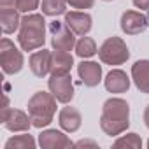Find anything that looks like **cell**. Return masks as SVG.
Listing matches in <instances>:
<instances>
[{
	"mask_svg": "<svg viewBox=\"0 0 149 149\" xmlns=\"http://www.w3.org/2000/svg\"><path fill=\"white\" fill-rule=\"evenodd\" d=\"M21 25L19 11L18 7H7V9H0V26H2L4 33H14Z\"/></svg>",
	"mask_w": 149,
	"mask_h": 149,
	"instance_id": "18",
	"label": "cell"
},
{
	"mask_svg": "<svg viewBox=\"0 0 149 149\" xmlns=\"http://www.w3.org/2000/svg\"><path fill=\"white\" fill-rule=\"evenodd\" d=\"M7 7H18L16 0H0V9H7Z\"/></svg>",
	"mask_w": 149,
	"mask_h": 149,
	"instance_id": "27",
	"label": "cell"
},
{
	"mask_svg": "<svg viewBox=\"0 0 149 149\" xmlns=\"http://www.w3.org/2000/svg\"><path fill=\"white\" fill-rule=\"evenodd\" d=\"M23 53L14 46L13 40L4 37L0 40V65H2L4 74H18L23 68Z\"/></svg>",
	"mask_w": 149,
	"mask_h": 149,
	"instance_id": "5",
	"label": "cell"
},
{
	"mask_svg": "<svg viewBox=\"0 0 149 149\" xmlns=\"http://www.w3.org/2000/svg\"><path fill=\"white\" fill-rule=\"evenodd\" d=\"M144 123H146V126L149 128V105H147L146 111H144Z\"/></svg>",
	"mask_w": 149,
	"mask_h": 149,
	"instance_id": "28",
	"label": "cell"
},
{
	"mask_svg": "<svg viewBox=\"0 0 149 149\" xmlns=\"http://www.w3.org/2000/svg\"><path fill=\"white\" fill-rule=\"evenodd\" d=\"M88 146H91V147H97L98 144H97V142H93V140H79V142H76V144H74V147H88Z\"/></svg>",
	"mask_w": 149,
	"mask_h": 149,
	"instance_id": "26",
	"label": "cell"
},
{
	"mask_svg": "<svg viewBox=\"0 0 149 149\" xmlns=\"http://www.w3.org/2000/svg\"><path fill=\"white\" fill-rule=\"evenodd\" d=\"M149 26V18L137 11H125L121 14V30L126 35H139Z\"/></svg>",
	"mask_w": 149,
	"mask_h": 149,
	"instance_id": "9",
	"label": "cell"
},
{
	"mask_svg": "<svg viewBox=\"0 0 149 149\" xmlns=\"http://www.w3.org/2000/svg\"><path fill=\"white\" fill-rule=\"evenodd\" d=\"M2 119L4 126L9 130V132H28L32 125V119H30V114H26L25 111L21 109H7V111H2Z\"/></svg>",
	"mask_w": 149,
	"mask_h": 149,
	"instance_id": "8",
	"label": "cell"
},
{
	"mask_svg": "<svg viewBox=\"0 0 149 149\" xmlns=\"http://www.w3.org/2000/svg\"><path fill=\"white\" fill-rule=\"evenodd\" d=\"M39 4H40V0H16L18 11H19V13H25V14L35 11V9L39 7Z\"/></svg>",
	"mask_w": 149,
	"mask_h": 149,
	"instance_id": "23",
	"label": "cell"
},
{
	"mask_svg": "<svg viewBox=\"0 0 149 149\" xmlns=\"http://www.w3.org/2000/svg\"><path fill=\"white\" fill-rule=\"evenodd\" d=\"M49 33H51V46L53 49L60 51H72L76 47V33H74L65 21H51L49 23Z\"/></svg>",
	"mask_w": 149,
	"mask_h": 149,
	"instance_id": "6",
	"label": "cell"
},
{
	"mask_svg": "<svg viewBox=\"0 0 149 149\" xmlns=\"http://www.w3.org/2000/svg\"><path fill=\"white\" fill-rule=\"evenodd\" d=\"M67 2L74 9H90V7H93L95 0H67Z\"/></svg>",
	"mask_w": 149,
	"mask_h": 149,
	"instance_id": "24",
	"label": "cell"
},
{
	"mask_svg": "<svg viewBox=\"0 0 149 149\" xmlns=\"http://www.w3.org/2000/svg\"><path fill=\"white\" fill-rule=\"evenodd\" d=\"M39 146L42 149H67L74 147V142L60 130H42L39 135Z\"/></svg>",
	"mask_w": 149,
	"mask_h": 149,
	"instance_id": "10",
	"label": "cell"
},
{
	"mask_svg": "<svg viewBox=\"0 0 149 149\" xmlns=\"http://www.w3.org/2000/svg\"><path fill=\"white\" fill-rule=\"evenodd\" d=\"M130 126V105L123 98H109L104 102L100 128L111 137H118Z\"/></svg>",
	"mask_w": 149,
	"mask_h": 149,
	"instance_id": "1",
	"label": "cell"
},
{
	"mask_svg": "<svg viewBox=\"0 0 149 149\" xmlns=\"http://www.w3.org/2000/svg\"><path fill=\"white\" fill-rule=\"evenodd\" d=\"M47 88L60 104H68L74 98V84H72L70 74L51 76V79L47 81Z\"/></svg>",
	"mask_w": 149,
	"mask_h": 149,
	"instance_id": "7",
	"label": "cell"
},
{
	"mask_svg": "<svg viewBox=\"0 0 149 149\" xmlns=\"http://www.w3.org/2000/svg\"><path fill=\"white\" fill-rule=\"evenodd\" d=\"M67 0H42L40 9L46 16H61L67 13Z\"/></svg>",
	"mask_w": 149,
	"mask_h": 149,
	"instance_id": "19",
	"label": "cell"
},
{
	"mask_svg": "<svg viewBox=\"0 0 149 149\" xmlns=\"http://www.w3.org/2000/svg\"><path fill=\"white\" fill-rule=\"evenodd\" d=\"M132 79L140 93H149V60H139L132 65Z\"/></svg>",
	"mask_w": 149,
	"mask_h": 149,
	"instance_id": "17",
	"label": "cell"
},
{
	"mask_svg": "<svg viewBox=\"0 0 149 149\" xmlns=\"http://www.w3.org/2000/svg\"><path fill=\"white\" fill-rule=\"evenodd\" d=\"M72 65H74V58H72L70 51L54 49L51 53V76H63V74H70Z\"/></svg>",
	"mask_w": 149,
	"mask_h": 149,
	"instance_id": "16",
	"label": "cell"
},
{
	"mask_svg": "<svg viewBox=\"0 0 149 149\" xmlns=\"http://www.w3.org/2000/svg\"><path fill=\"white\" fill-rule=\"evenodd\" d=\"M77 74L81 83L88 88H95L102 81V67L97 61H81L77 65Z\"/></svg>",
	"mask_w": 149,
	"mask_h": 149,
	"instance_id": "12",
	"label": "cell"
},
{
	"mask_svg": "<svg viewBox=\"0 0 149 149\" xmlns=\"http://www.w3.org/2000/svg\"><path fill=\"white\" fill-rule=\"evenodd\" d=\"M33 147H35V139L30 133L11 137L6 142V149H33Z\"/></svg>",
	"mask_w": 149,
	"mask_h": 149,
	"instance_id": "21",
	"label": "cell"
},
{
	"mask_svg": "<svg viewBox=\"0 0 149 149\" xmlns=\"http://www.w3.org/2000/svg\"><path fill=\"white\" fill-rule=\"evenodd\" d=\"M56 98L54 95L49 91H37L30 97L28 100V114H30V119H32V125L35 128H44L47 126L53 118H54V112H56Z\"/></svg>",
	"mask_w": 149,
	"mask_h": 149,
	"instance_id": "3",
	"label": "cell"
},
{
	"mask_svg": "<svg viewBox=\"0 0 149 149\" xmlns=\"http://www.w3.org/2000/svg\"><path fill=\"white\" fill-rule=\"evenodd\" d=\"M104 84L109 93H125L130 90V77L126 76V72L119 68H112L104 79Z\"/></svg>",
	"mask_w": 149,
	"mask_h": 149,
	"instance_id": "13",
	"label": "cell"
},
{
	"mask_svg": "<svg viewBox=\"0 0 149 149\" xmlns=\"http://www.w3.org/2000/svg\"><path fill=\"white\" fill-rule=\"evenodd\" d=\"M58 123H60V126H61L65 132L74 133V132H77V130L81 128L83 116H81V112H79L76 107L67 105V107H63V109L60 111V114H58Z\"/></svg>",
	"mask_w": 149,
	"mask_h": 149,
	"instance_id": "14",
	"label": "cell"
},
{
	"mask_svg": "<svg viewBox=\"0 0 149 149\" xmlns=\"http://www.w3.org/2000/svg\"><path fill=\"white\" fill-rule=\"evenodd\" d=\"M65 23L68 25V28L76 33V35H86L91 30L93 19L88 13H81V11H70L65 13Z\"/></svg>",
	"mask_w": 149,
	"mask_h": 149,
	"instance_id": "11",
	"label": "cell"
},
{
	"mask_svg": "<svg viewBox=\"0 0 149 149\" xmlns=\"http://www.w3.org/2000/svg\"><path fill=\"white\" fill-rule=\"evenodd\" d=\"M98 58L105 65H123L130 58L128 46L119 37H109L98 49Z\"/></svg>",
	"mask_w": 149,
	"mask_h": 149,
	"instance_id": "4",
	"label": "cell"
},
{
	"mask_svg": "<svg viewBox=\"0 0 149 149\" xmlns=\"http://www.w3.org/2000/svg\"><path fill=\"white\" fill-rule=\"evenodd\" d=\"M105 2H111V0H105Z\"/></svg>",
	"mask_w": 149,
	"mask_h": 149,
	"instance_id": "30",
	"label": "cell"
},
{
	"mask_svg": "<svg viewBox=\"0 0 149 149\" xmlns=\"http://www.w3.org/2000/svg\"><path fill=\"white\" fill-rule=\"evenodd\" d=\"M76 53L81 58H91V56H95L98 53V49H97V44H95V40L91 37H84L83 35L76 42Z\"/></svg>",
	"mask_w": 149,
	"mask_h": 149,
	"instance_id": "20",
	"label": "cell"
},
{
	"mask_svg": "<svg viewBox=\"0 0 149 149\" xmlns=\"http://www.w3.org/2000/svg\"><path fill=\"white\" fill-rule=\"evenodd\" d=\"M30 70L33 72V76L37 77H46L51 72V51L44 49L42 51H35L30 56Z\"/></svg>",
	"mask_w": 149,
	"mask_h": 149,
	"instance_id": "15",
	"label": "cell"
},
{
	"mask_svg": "<svg viewBox=\"0 0 149 149\" xmlns=\"http://www.w3.org/2000/svg\"><path fill=\"white\" fill-rule=\"evenodd\" d=\"M114 147H130V149H140L142 147V140L137 133H126L123 137H119L114 142Z\"/></svg>",
	"mask_w": 149,
	"mask_h": 149,
	"instance_id": "22",
	"label": "cell"
},
{
	"mask_svg": "<svg viewBox=\"0 0 149 149\" xmlns=\"http://www.w3.org/2000/svg\"><path fill=\"white\" fill-rule=\"evenodd\" d=\"M18 42L23 51L40 49L46 42V19L42 14H25L21 18Z\"/></svg>",
	"mask_w": 149,
	"mask_h": 149,
	"instance_id": "2",
	"label": "cell"
},
{
	"mask_svg": "<svg viewBox=\"0 0 149 149\" xmlns=\"http://www.w3.org/2000/svg\"><path fill=\"white\" fill-rule=\"evenodd\" d=\"M133 6L142 11H149V0H133Z\"/></svg>",
	"mask_w": 149,
	"mask_h": 149,
	"instance_id": "25",
	"label": "cell"
},
{
	"mask_svg": "<svg viewBox=\"0 0 149 149\" xmlns=\"http://www.w3.org/2000/svg\"><path fill=\"white\" fill-rule=\"evenodd\" d=\"M147 147H149V140H147Z\"/></svg>",
	"mask_w": 149,
	"mask_h": 149,
	"instance_id": "29",
	"label": "cell"
}]
</instances>
